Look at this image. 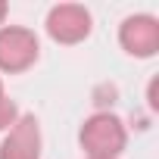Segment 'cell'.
<instances>
[{
	"label": "cell",
	"mask_w": 159,
	"mask_h": 159,
	"mask_svg": "<svg viewBox=\"0 0 159 159\" xmlns=\"http://www.w3.org/2000/svg\"><path fill=\"white\" fill-rule=\"evenodd\" d=\"M44 25H47L50 41H56L62 47H75V44H81V41L91 38L94 16L81 3H56V7H50Z\"/></svg>",
	"instance_id": "cell-3"
},
{
	"label": "cell",
	"mask_w": 159,
	"mask_h": 159,
	"mask_svg": "<svg viewBox=\"0 0 159 159\" xmlns=\"http://www.w3.org/2000/svg\"><path fill=\"white\" fill-rule=\"evenodd\" d=\"M84 156H103V159H119L125 143H128V128L116 112H94L84 119L78 131Z\"/></svg>",
	"instance_id": "cell-1"
},
{
	"label": "cell",
	"mask_w": 159,
	"mask_h": 159,
	"mask_svg": "<svg viewBox=\"0 0 159 159\" xmlns=\"http://www.w3.org/2000/svg\"><path fill=\"white\" fill-rule=\"evenodd\" d=\"M7 16H10V7L0 0V28H3V22H7Z\"/></svg>",
	"instance_id": "cell-7"
},
{
	"label": "cell",
	"mask_w": 159,
	"mask_h": 159,
	"mask_svg": "<svg viewBox=\"0 0 159 159\" xmlns=\"http://www.w3.org/2000/svg\"><path fill=\"white\" fill-rule=\"evenodd\" d=\"M84 159H103V156H84Z\"/></svg>",
	"instance_id": "cell-8"
},
{
	"label": "cell",
	"mask_w": 159,
	"mask_h": 159,
	"mask_svg": "<svg viewBox=\"0 0 159 159\" xmlns=\"http://www.w3.org/2000/svg\"><path fill=\"white\" fill-rule=\"evenodd\" d=\"M119 44L134 59H150L159 50V19L150 13H134L119 25Z\"/></svg>",
	"instance_id": "cell-4"
},
{
	"label": "cell",
	"mask_w": 159,
	"mask_h": 159,
	"mask_svg": "<svg viewBox=\"0 0 159 159\" xmlns=\"http://www.w3.org/2000/svg\"><path fill=\"white\" fill-rule=\"evenodd\" d=\"M22 112H19V106H16V100H10L7 94H0V131H10L13 125H16V119H19Z\"/></svg>",
	"instance_id": "cell-6"
},
{
	"label": "cell",
	"mask_w": 159,
	"mask_h": 159,
	"mask_svg": "<svg viewBox=\"0 0 159 159\" xmlns=\"http://www.w3.org/2000/svg\"><path fill=\"white\" fill-rule=\"evenodd\" d=\"M41 122L34 116H19L0 140V159H41Z\"/></svg>",
	"instance_id": "cell-5"
},
{
	"label": "cell",
	"mask_w": 159,
	"mask_h": 159,
	"mask_svg": "<svg viewBox=\"0 0 159 159\" xmlns=\"http://www.w3.org/2000/svg\"><path fill=\"white\" fill-rule=\"evenodd\" d=\"M0 94H3V78H0Z\"/></svg>",
	"instance_id": "cell-9"
},
{
	"label": "cell",
	"mask_w": 159,
	"mask_h": 159,
	"mask_svg": "<svg viewBox=\"0 0 159 159\" xmlns=\"http://www.w3.org/2000/svg\"><path fill=\"white\" fill-rule=\"evenodd\" d=\"M41 56V41L31 28L22 25H3L0 28V72L19 75L28 72Z\"/></svg>",
	"instance_id": "cell-2"
}]
</instances>
